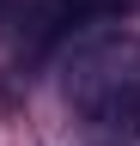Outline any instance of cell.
Returning <instances> with one entry per match:
<instances>
[{"mask_svg": "<svg viewBox=\"0 0 140 146\" xmlns=\"http://www.w3.org/2000/svg\"><path fill=\"white\" fill-rule=\"evenodd\" d=\"M61 91L92 134H104V140L134 134V122H140V36L116 31V25L73 36Z\"/></svg>", "mask_w": 140, "mask_h": 146, "instance_id": "obj_1", "label": "cell"}, {"mask_svg": "<svg viewBox=\"0 0 140 146\" xmlns=\"http://www.w3.org/2000/svg\"><path fill=\"white\" fill-rule=\"evenodd\" d=\"M128 6V0H43L37 12H31V43H73V36L110 25V18Z\"/></svg>", "mask_w": 140, "mask_h": 146, "instance_id": "obj_2", "label": "cell"}]
</instances>
